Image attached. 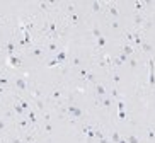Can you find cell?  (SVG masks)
Returning a JSON list of instances; mask_svg holds the SVG:
<instances>
[{
	"label": "cell",
	"instance_id": "obj_1",
	"mask_svg": "<svg viewBox=\"0 0 155 143\" xmlns=\"http://www.w3.org/2000/svg\"><path fill=\"white\" fill-rule=\"evenodd\" d=\"M65 111H67V114L72 118V119H80L82 116H84V113H82V109L79 107V104H75V102H72V104H68L67 107H65Z\"/></svg>",
	"mask_w": 155,
	"mask_h": 143
},
{
	"label": "cell",
	"instance_id": "obj_2",
	"mask_svg": "<svg viewBox=\"0 0 155 143\" xmlns=\"http://www.w3.org/2000/svg\"><path fill=\"white\" fill-rule=\"evenodd\" d=\"M148 85L150 89L155 87V61L148 60Z\"/></svg>",
	"mask_w": 155,
	"mask_h": 143
},
{
	"label": "cell",
	"instance_id": "obj_3",
	"mask_svg": "<svg viewBox=\"0 0 155 143\" xmlns=\"http://www.w3.org/2000/svg\"><path fill=\"white\" fill-rule=\"evenodd\" d=\"M15 87L19 89V90H22V92H24V90H27V82H26V78H24V77H17V78H15Z\"/></svg>",
	"mask_w": 155,
	"mask_h": 143
},
{
	"label": "cell",
	"instance_id": "obj_4",
	"mask_svg": "<svg viewBox=\"0 0 155 143\" xmlns=\"http://www.w3.org/2000/svg\"><path fill=\"white\" fill-rule=\"evenodd\" d=\"M63 95V90L60 87H56L55 90H51V94H49V99L51 101H60V97Z\"/></svg>",
	"mask_w": 155,
	"mask_h": 143
},
{
	"label": "cell",
	"instance_id": "obj_5",
	"mask_svg": "<svg viewBox=\"0 0 155 143\" xmlns=\"http://www.w3.org/2000/svg\"><path fill=\"white\" fill-rule=\"evenodd\" d=\"M133 22H135V26H136V27H140V26L143 24V22H147V19L143 17L142 14H138V12H136L135 15H133Z\"/></svg>",
	"mask_w": 155,
	"mask_h": 143
},
{
	"label": "cell",
	"instance_id": "obj_6",
	"mask_svg": "<svg viewBox=\"0 0 155 143\" xmlns=\"http://www.w3.org/2000/svg\"><path fill=\"white\" fill-rule=\"evenodd\" d=\"M9 63H10V67H14V68H19L20 67V58H17L15 54H12V56H9Z\"/></svg>",
	"mask_w": 155,
	"mask_h": 143
},
{
	"label": "cell",
	"instance_id": "obj_7",
	"mask_svg": "<svg viewBox=\"0 0 155 143\" xmlns=\"http://www.w3.org/2000/svg\"><path fill=\"white\" fill-rule=\"evenodd\" d=\"M108 12L111 14V15H113L114 19H118V17H119V14H121V12H119V9H118V7H116V5H111V4L108 5Z\"/></svg>",
	"mask_w": 155,
	"mask_h": 143
},
{
	"label": "cell",
	"instance_id": "obj_8",
	"mask_svg": "<svg viewBox=\"0 0 155 143\" xmlns=\"http://www.w3.org/2000/svg\"><path fill=\"white\" fill-rule=\"evenodd\" d=\"M95 92H97V95H99V97H106V95H108L106 87H104V85H101V83H95Z\"/></svg>",
	"mask_w": 155,
	"mask_h": 143
},
{
	"label": "cell",
	"instance_id": "obj_9",
	"mask_svg": "<svg viewBox=\"0 0 155 143\" xmlns=\"http://www.w3.org/2000/svg\"><path fill=\"white\" fill-rule=\"evenodd\" d=\"M121 53L131 56V54H135V46H133V44H124V46H123V49H121Z\"/></svg>",
	"mask_w": 155,
	"mask_h": 143
},
{
	"label": "cell",
	"instance_id": "obj_10",
	"mask_svg": "<svg viewBox=\"0 0 155 143\" xmlns=\"http://www.w3.org/2000/svg\"><path fill=\"white\" fill-rule=\"evenodd\" d=\"M56 5V2H39L38 4V7H39L41 10H49V7Z\"/></svg>",
	"mask_w": 155,
	"mask_h": 143
},
{
	"label": "cell",
	"instance_id": "obj_11",
	"mask_svg": "<svg viewBox=\"0 0 155 143\" xmlns=\"http://www.w3.org/2000/svg\"><path fill=\"white\" fill-rule=\"evenodd\" d=\"M90 7H92V12H101L102 7H104V4H102V2H97V0H94V2L90 4Z\"/></svg>",
	"mask_w": 155,
	"mask_h": 143
},
{
	"label": "cell",
	"instance_id": "obj_12",
	"mask_svg": "<svg viewBox=\"0 0 155 143\" xmlns=\"http://www.w3.org/2000/svg\"><path fill=\"white\" fill-rule=\"evenodd\" d=\"M5 49H7V54H9V56H12L14 51H15V43H14V41H9V43H7V46H5Z\"/></svg>",
	"mask_w": 155,
	"mask_h": 143
},
{
	"label": "cell",
	"instance_id": "obj_13",
	"mask_svg": "<svg viewBox=\"0 0 155 143\" xmlns=\"http://www.w3.org/2000/svg\"><path fill=\"white\" fill-rule=\"evenodd\" d=\"M56 60L60 61V63H65V61H67V51H65V49L58 51V54H56Z\"/></svg>",
	"mask_w": 155,
	"mask_h": 143
},
{
	"label": "cell",
	"instance_id": "obj_14",
	"mask_svg": "<svg viewBox=\"0 0 155 143\" xmlns=\"http://www.w3.org/2000/svg\"><path fill=\"white\" fill-rule=\"evenodd\" d=\"M124 39H126V44H133L135 33H130V31H126V33H124Z\"/></svg>",
	"mask_w": 155,
	"mask_h": 143
},
{
	"label": "cell",
	"instance_id": "obj_15",
	"mask_svg": "<svg viewBox=\"0 0 155 143\" xmlns=\"http://www.w3.org/2000/svg\"><path fill=\"white\" fill-rule=\"evenodd\" d=\"M48 51H58V43L56 41H49L48 43V46H46Z\"/></svg>",
	"mask_w": 155,
	"mask_h": 143
},
{
	"label": "cell",
	"instance_id": "obj_16",
	"mask_svg": "<svg viewBox=\"0 0 155 143\" xmlns=\"http://www.w3.org/2000/svg\"><path fill=\"white\" fill-rule=\"evenodd\" d=\"M106 46V36H101V38H97V44H95V48L97 49H101V48Z\"/></svg>",
	"mask_w": 155,
	"mask_h": 143
},
{
	"label": "cell",
	"instance_id": "obj_17",
	"mask_svg": "<svg viewBox=\"0 0 155 143\" xmlns=\"http://www.w3.org/2000/svg\"><path fill=\"white\" fill-rule=\"evenodd\" d=\"M119 140H121L119 131H113V133H111V143H118Z\"/></svg>",
	"mask_w": 155,
	"mask_h": 143
},
{
	"label": "cell",
	"instance_id": "obj_18",
	"mask_svg": "<svg viewBox=\"0 0 155 143\" xmlns=\"http://www.w3.org/2000/svg\"><path fill=\"white\" fill-rule=\"evenodd\" d=\"M14 111H15V113H17V114H19L20 118H24V113H26V111L20 107V104H19V102H17V104H14Z\"/></svg>",
	"mask_w": 155,
	"mask_h": 143
},
{
	"label": "cell",
	"instance_id": "obj_19",
	"mask_svg": "<svg viewBox=\"0 0 155 143\" xmlns=\"http://www.w3.org/2000/svg\"><path fill=\"white\" fill-rule=\"evenodd\" d=\"M147 138L150 142H155V128H148L147 129Z\"/></svg>",
	"mask_w": 155,
	"mask_h": 143
},
{
	"label": "cell",
	"instance_id": "obj_20",
	"mask_svg": "<svg viewBox=\"0 0 155 143\" xmlns=\"http://www.w3.org/2000/svg\"><path fill=\"white\" fill-rule=\"evenodd\" d=\"M31 54H33L34 58H41V56H43V49H41V48H33Z\"/></svg>",
	"mask_w": 155,
	"mask_h": 143
},
{
	"label": "cell",
	"instance_id": "obj_21",
	"mask_svg": "<svg viewBox=\"0 0 155 143\" xmlns=\"http://www.w3.org/2000/svg\"><path fill=\"white\" fill-rule=\"evenodd\" d=\"M111 104H113V97H102V106L104 107H111Z\"/></svg>",
	"mask_w": 155,
	"mask_h": 143
},
{
	"label": "cell",
	"instance_id": "obj_22",
	"mask_svg": "<svg viewBox=\"0 0 155 143\" xmlns=\"http://www.w3.org/2000/svg\"><path fill=\"white\" fill-rule=\"evenodd\" d=\"M36 107H38V111H39V113H43V114H44V102L41 101V99H36Z\"/></svg>",
	"mask_w": 155,
	"mask_h": 143
},
{
	"label": "cell",
	"instance_id": "obj_23",
	"mask_svg": "<svg viewBox=\"0 0 155 143\" xmlns=\"http://www.w3.org/2000/svg\"><path fill=\"white\" fill-rule=\"evenodd\" d=\"M124 138H126V142L128 143H140L138 136H135V135H128V136H124Z\"/></svg>",
	"mask_w": 155,
	"mask_h": 143
},
{
	"label": "cell",
	"instance_id": "obj_24",
	"mask_svg": "<svg viewBox=\"0 0 155 143\" xmlns=\"http://www.w3.org/2000/svg\"><path fill=\"white\" fill-rule=\"evenodd\" d=\"M27 119H29L31 124H36V114H34V111H29V113H27Z\"/></svg>",
	"mask_w": 155,
	"mask_h": 143
},
{
	"label": "cell",
	"instance_id": "obj_25",
	"mask_svg": "<svg viewBox=\"0 0 155 143\" xmlns=\"http://www.w3.org/2000/svg\"><path fill=\"white\" fill-rule=\"evenodd\" d=\"M133 41H135L136 46H142V44H143V39H142V36H140V33H135V39H133Z\"/></svg>",
	"mask_w": 155,
	"mask_h": 143
},
{
	"label": "cell",
	"instance_id": "obj_26",
	"mask_svg": "<svg viewBox=\"0 0 155 143\" xmlns=\"http://www.w3.org/2000/svg\"><path fill=\"white\" fill-rule=\"evenodd\" d=\"M19 104H20V107L24 109L26 113H29V102H27V101H24V99H19Z\"/></svg>",
	"mask_w": 155,
	"mask_h": 143
},
{
	"label": "cell",
	"instance_id": "obj_27",
	"mask_svg": "<svg viewBox=\"0 0 155 143\" xmlns=\"http://www.w3.org/2000/svg\"><path fill=\"white\" fill-rule=\"evenodd\" d=\"M92 34H94V38H95V39H97V38H101V36H102L101 29H99L97 26H95V27H92Z\"/></svg>",
	"mask_w": 155,
	"mask_h": 143
},
{
	"label": "cell",
	"instance_id": "obj_28",
	"mask_svg": "<svg viewBox=\"0 0 155 143\" xmlns=\"http://www.w3.org/2000/svg\"><path fill=\"white\" fill-rule=\"evenodd\" d=\"M58 65H60V61L56 60V58H53V60H49L46 63V67H49V68H51V67H58Z\"/></svg>",
	"mask_w": 155,
	"mask_h": 143
},
{
	"label": "cell",
	"instance_id": "obj_29",
	"mask_svg": "<svg viewBox=\"0 0 155 143\" xmlns=\"http://www.w3.org/2000/svg\"><path fill=\"white\" fill-rule=\"evenodd\" d=\"M142 48H143V51H145V53H150V51H152V44H150V43H145V41H143Z\"/></svg>",
	"mask_w": 155,
	"mask_h": 143
},
{
	"label": "cell",
	"instance_id": "obj_30",
	"mask_svg": "<svg viewBox=\"0 0 155 143\" xmlns=\"http://www.w3.org/2000/svg\"><path fill=\"white\" fill-rule=\"evenodd\" d=\"M133 5H135L136 10H143V7L147 5V4H143V2H133Z\"/></svg>",
	"mask_w": 155,
	"mask_h": 143
},
{
	"label": "cell",
	"instance_id": "obj_31",
	"mask_svg": "<svg viewBox=\"0 0 155 143\" xmlns=\"http://www.w3.org/2000/svg\"><path fill=\"white\" fill-rule=\"evenodd\" d=\"M27 123H29V119H26V118H22V119L19 121V126H20L22 129H26V128H27Z\"/></svg>",
	"mask_w": 155,
	"mask_h": 143
},
{
	"label": "cell",
	"instance_id": "obj_32",
	"mask_svg": "<svg viewBox=\"0 0 155 143\" xmlns=\"http://www.w3.org/2000/svg\"><path fill=\"white\" fill-rule=\"evenodd\" d=\"M44 133H51V124H49V121H44Z\"/></svg>",
	"mask_w": 155,
	"mask_h": 143
},
{
	"label": "cell",
	"instance_id": "obj_33",
	"mask_svg": "<svg viewBox=\"0 0 155 143\" xmlns=\"http://www.w3.org/2000/svg\"><path fill=\"white\" fill-rule=\"evenodd\" d=\"M95 138H97V140H102V138H106V136H104V133H102L101 129H95Z\"/></svg>",
	"mask_w": 155,
	"mask_h": 143
},
{
	"label": "cell",
	"instance_id": "obj_34",
	"mask_svg": "<svg viewBox=\"0 0 155 143\" xmlns=\"http://www.w3.org/2000/svg\"><path fill=\"white\" fill-rule=\"evenodd\" d=\"M70 19H72V24H77V22L80 20V17H79L77 14H72V15H70Z\"/></svg>",
	"mask_w": 155,
	"mask_h": 143
},
{
	"label": "cell",
	"instance_id": "obj_35",
	"mask_svg": "<svg viewBox=\"0 0 155 143\" xmlns=\"http://www.w3.org/2000/svg\"><path fill=\"white\" fill-rule=\"evenodd\" d=\"M5 129H7V123L0 118V133H2V131H5Z\"/></svg>",
	"mask_w": 155,
	"mask_h": 143
},
{
	"label": "cell",
	"instance_id": "obj_36",
	"mask_svg": "<svg viewBox=\"0 0 155 143\" xmlns=\"http://www.w3.org/2000/svg\"><path fill=\"white\" fill-rule=\"evenodd\" d=\"M7 83H9V78H7V77H0V87H4Z\"/></svg>",
	"mask_w": 155,
	"mask_h": 143
},
{
	"label": "cell",
	"instance_id": "obj_37",
	"mask_svg": "<svg viewBox=\"0 0 155 143\" xmlns=\"http://www.w3.org/2000/svg\"><path fill=\"white\" fill-rule=\"evenodd\" d=\"M118 116H119V119H121V121L126 119V113H124V111H118Z\"/></svg>",
	"mask_w": 155,
	"mask_h": 143
},
{
	"label": "cell",
	"instance_id": "obj_38",
	"mask_svg": "<svg viewBox=\"0 0 155 143\" xmlns=\"http://www.w3.org/2000/svg\"><path fill=\"white\" fill-rule=\"evenodd\" d=\"M128 63H130V67H131V68H135V67H136V65H138V61H136V60H135V58H131V60H130V61H128Z\"/></svg>",
	"mask_w": 155,
	"mask_h": 143
},
{
	"label": "cell",
	"instance_id": "obj_39",
	"mask_svg": "<svg viewBox=\"0 0 155 143\" xmlns=\"http://www.w3.org/2000/svg\"><path fill=\"white\" fill-rule=\"evenodd\" d=\"M118 111H124V102L118 101Z\"/></svg>",
	"mask_w": 155,
	"mask_h": 143
},
{
	"label": "cell",
	"instance_id": "obj_40",
	"mask_svg": "<svg viewBox=\"0 0 155 143\" xmlns=\"http://www.w3.org/2000/svg\"><path fill=\"white\" fill-rule=\"evenodd\" d=\"M79 75H80V77H84V78H85V77H87V72H85V70H84V68H80V70H79Z\"/></svg>",
	"mask_w": 155,
	"mask_h": 143
},
{
	"label": "cell",
	"instance_id": "obj_41",
	"mask_svg": "<svg viewBox=\"0 0 155 143\" xmlns=\"http://www.w3.org/2000/svg\"><path fill=\"white\" fill-rule=\"evenodd\" d=\"M113 78H114V85H118V83H119V75L114 73V75H113Z\"/></svg>",
	"mask_w": 155,
	"mask_h": 143
},
{
	"label": "cell",
	"instance_id": "obj_42",
	"mask_svg": "<svg viewBox=\"0 0 155 143\" xmlns=\"http://www.w3.org/2000/svg\"><path fill=\"white\" fill-rule=\"evenodd\" d=\"M85 80H89V82H94V75H92V73H87V77H85Z\"/></svg>",
	"mask_w": 155,
	"mask_h": 143
},
{
	"label": "cell",
	"instance_id": "obj_43",
	"mask_svg": "<svg viewBox=\"0 0 155 143\" xmlns=\"http://www.w3.org/2000/svg\"><path fill=\"white\" fill-rule=\"evenodd\" d=\"M12 143H24V140H20V138H14Z\"/></svg>",
	"mask_w": 155,
	"mask_h": 143
},
{
	"label": "cell",
	"instance_id": "obj_44",
	"mask_svg": "<svg viewBox=\"0 0 155 143\" xmlns=\"http://www.w3.org/2000/svg\"><path fill=\"white\" fill-rule=\"evenodd\" d=\"M111 27H113V29H119V24H118V22H113V24H111Z\"/></svg>",
	"mask_w": 155,
	"mask_h": 143
},
{
	"label": "cell",
	"instance_id": "obj_45",
	"mask_svg": "<svg viewBox=\"0 0 155 143\" xmlns=\"http://www.w3.org/2000/svg\"><path fill=\"white\" fill-rule=\"evenodd\" d=\"M79 63H80V60H79V58H75V60H73V63H72V65H75V67H77Z\"/></svg>",
	"mask_w": 155,
	"mask_h": 143
},
{
	"label": "cell",
	"instance_id": "obj_46",
	"mask_svg": "<svg viewBox=\"0 0 155 143\" xmlns=\"http://www.w3.org/2000/svg\"><path fill=\"white\" fill-rule=\"evenodd\" d=\"M118 143H128V142H126V138H124V136H121V140H119Z\"/></svg>",
	"mask_w": 155,
	"mask_h": 143
},
{
	"label": "cell",
	"instance_id": "obj_47",
	"mask_svg": "<svg viewBox=\"0 0 155 143\" xmlns=\"http://www.w3.org/2000/svg\"><path fill=\"white\" fill-rule=\"evenodd\" d=\"M4 92H5V89H4V87H0V94H4Z\"/></svg>",
	"mask_w": 155,
	"mask_h": 143
},
{
	"label": "cell",
	"instance_id": "obj_48",
	"mask_svg": "<svg viewBox=\"0 0 155 143\" xmlns=\"http://www.w3.org/2000/svg\"><path fill=\"white\" fill-rule=\"evenodd\" d=\"M0 24H2V17H0Z\"/></svg>",
	"mask_w": 155,
	"mask_h": 143
},
{
	"label": "cell",
	"instance_id": "obj_49",
	"mask_svg": "<svg viewBox=\"0 0 155 143\" xmlns=\"http://www.w3.org/2000/svg\"><path fill=\"white\" fill-rule=\"evenodd\" d=\"M0 143H5V142H0Z\"/></svg>",
	"mask_w": 155,
	"mask_h": 143
}]
</instances>
